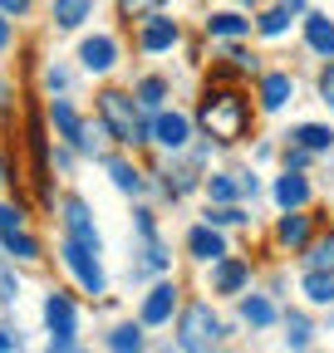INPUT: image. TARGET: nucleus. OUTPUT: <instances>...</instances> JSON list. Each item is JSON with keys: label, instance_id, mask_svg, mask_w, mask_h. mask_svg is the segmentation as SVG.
Segmentation results:
<instances>
[{"label": "nucleus", "instance_id": "c85d7f7f", "mask_svg": "<svg viewBox=\"0 0 334 353\" xmlns=\"http://www.w3.org/2000/svg\"><path fill=\"white\" fill-rule=\"evenodd\" d=\"M162 99H167V79H143V83H138V103H143V108L162 113Z\"/></svg>", "mask_w": 334, "mask_h": 353}, {"label": "nucleus", "instance_id": "c9c22d12", "mask_svg": "<svg viewBox=\"0 0 334 353\" xmlns=\"http://www.w3.org/2000/svg\"><path fill=\"white\" fill-rule=\"evenodd\" d=\"M30 0H0V15H25Z\"/></svg>", "mask_w": 334, "mask_h": 353}, {"label": "nucleus", "instance_id": "aec40b11", "mask_svg": "<svg viewBox=\"0 0 334 353\" xmlns=\"http://www.w3.org/2000/svg\"><path fill=\"white\" fill-rule=\"evenodd\" d=\"M143 319L138 324H113L108 329V353H143Z\"/></svg>", "mask_w": 334, "mask_h": 353}, {"label": "nucleus", "instance_id": "9b49d317", "mask_svg": "<svg viewBox=\"0 0 334 353\" xmlns=\"http://www.w3.org/2000/svg\"><path fill=\"white\" fill-rule=\"evenodd\" d=\"M290 99H295V79H290L285 69L261 74V108H266V113H280Z\"/></svg>", "mask_w": 334, "mask_h": 353}, {"label": "nucleus", "instance_id": "f257e3e1", "mask_svg": "<svg viewBox=\"0 0 334 353\" xmlns=\"http://www.w3.org/2000/svg\"><path fill=\"white\" fill-rule=\"evenodd\" d=\"M197 123L206 128L212 143H241L250 128V103L236 94V88H212L197 108Z\"/></svg>", "mask_w": 334, "mask_h": 353}, {"label": "nucleus", "instance_id": "0eeeda50", "mask_svg": "<svg viewBox=\"0 0 334 353\" xmlns=\"http://www.w3.org/2000/svg\"><path fill=\"white\" fill-rule=\"evenodd\" d=\"M79 64L89 69V74H108L118 64V39L113 34H89L79 44Z\"/></svg>", "mask_w": 334, "mask_h": 353}, {"label": "nucleus", "instance_id": "4be33fe9", "mask_svg": "<svg viewBox=\"0 0 334 353\" xmlns=\"http://www.w3.org/2000/svg\"><path fill=\"white\" fill-rule=\"evenodd\" d=\"M300 290H305L310 304H334V275H329V270H310V275L300 280Z\"/></svg>", "mask_w": 334, "mask_h": 353}, {"label": "nucleus", "instance_id": "473e14b6", "mask_svg": "<svg viewBox=\"0 0 334 353\" xmlns=\"http://www.w3.org/2000/svg\"><path fill=\"white\" fill-rule=\"evenodd\" d=\"M20 221H25L20 206H0V236H6V231H20Z\"/></svg>", "mask_w": 334, "mask_h": 353}, {"label": "nucleus", "instance_id": "6ab92c4d", "mask_svg": "<svg viewBox=\"0 0 334 353\" xmlns=\"http://www.w3.org/2000/svg\"><path fill=\"white\" fill-rule=\"evenodd\" d=\"M50 15H55V25H59V30H79L84 20L94 15V0H55Z\"/></svg>", "mask_w": 334, "mask_h": 353}, {"label": "nucleus", "instance_id": "72a5a7b5", "mask_svg": "<svg viewBox=\"0 0 334 353\" xmlns=\"http://www.w3.org/2000/svg\"><path fill=\"white\" fill-rule=\"evenodd\" d=\"M320 94H324V103L334 108V59L324 64V74H320Z\"/></svg>", "mask_w": 334, "mask_h": 353}, {"label": "nucleus", "instance_id": "39448f33", "mask_svg": "<svg viewBox=\"0 0 334 353\" xmlns=\"http://www.w3.org/2000/svg\"><path fill=\"white\" fill-rule=\"evenodd\" d=\"M50 123L64 132V143H69V148H79V152H89V148H94V138H89L94 128H84V118L74 113L69 99H50Z\"/></svg>", "mask_w": 334, "mask_h": 353}, {"label": "nucleus", "instance_id": "20e7f679", "mask_svg": "<svg viewBox=\"0 0 334 353\" xmlns=\"http://www.w3.org/2000/svg\"><path fill=\"white\" fill-rule=\"evenodd\" d=\"M59 260H64V270L84 285V294H104V265H99V250H94V245H84V241L64 236Z\"/></svg>", "mask_w": 334, "mask_h": 353}, {"label": "nucleus", "instance_id": "b1692460", "mask_svg": "<svg viewBox=\"0 0 334 353\" xmlns=\"http://www.w3.org/2000/svg\"><path fill=\"white\" fill-rule=\"evenodd\" d=\"M108 176H113L118 192H143V172L133 162H123V157H108Z\"/></svg>", "mask_w": 334, "mask_h": 353}, {"label": "nucleus", "instance_id": "ddd939ff", "mask_svg": "<svg viewBox=\"0 0 334 353\" xmlns=\"http://www.w3.org/2000/svg\"><path fill=\"white\" fill-rule=\"evenodd\" d=\"M187 132H192V123H187L182 113H167V108H162V113L153 118V143L173 148V152H177V148H187Z\"/></svg>", "mask_w": 334, "mask_h": 353}, {"label": "nucleus", "instance_id": "c756f323", "mask_svg": "<svg viewBox=\"0 0 334 353\" xmlns=\"http://www.w3.org/2000/svg\"><path fill=\"white\" fill-rule=\"evenodd\" d=\"M246 221H250V216H246L241 206H212V211H206V226H217V231H222V226H246Z\"/></svg>", "mask_w": 334, "mask_h": 353}, {"label": "nucleus", "instance_id": "7c9ffc66", "mask_svg": "<svg viewBox=\"0 0 334 353\" xmlns=\"http://www.w3.org/2000/svg\"><path fill=\"white\" fill-rule=\"evenodd\" d=\"M162 0H118V15H157Z\"/></svg>", "mask_w": 334, "mask_h": 353}, {"label": "nucleus", "instance_id": "79ce46f5", "mask_svg": "<svg viewBox=\"0 0 334 353\" xmlns=\"http://www.w3.org/2000/svg\"><path fill=\"white\" fill-rule=\"evenodd\" d=\"M280 6H290V10H305V0H280Z\"/></svg>", "mask_w": 334, "mask_h": 353}, {"label": "nucleus", "instance_id": "6e6552de", "mask_svg": "<svg viewBox=\"0 0 334 353\" xmlns=\"http://www.w3.org/2000/svg\"><path fill=\"white\" fill-rule=\"evenodd\" d=\"M187 250H192V260H202V265H217V260H226V236L202 221V226L187 231Z\"/></svg>", "mask_w": 334, "mask_h": 353}, {"label": "nucleus", "instance_id": "393cba45", "mask_svg": "<svg viewBox=\"0 0 334 353\" xmlns=\"http://www.w3.org/2000/svg\"><path fill=\"white\" fill-rule=\"evenodd\" d=\"M206 196H212V201H222V206H231L236 196H246V192H241V176H236V182H231L226 172H217V176H206Z\"/></svg>", "mask_w": 334, "mask_h": 353}, {"label": "nucleus", "instance_id": "2eb2a0df", "mask_svg": "<svg viewBox=\"0 0 334 353\" xmlns=\"http://www.w3.org/2000/svg\"><path fill=\"white\" fill-rule=\"evenodd\" d=\"M271 196H275L285 211H295V206L310 201V182H305L300 172H280V176H275V187H271Z\"/></svg>", "mask_w": 334, "mask_h": 353}, {"label": "nucleus", "instance_id": "4468645a", "mask_svg": "<svg viewBox=\"0 0 334 353\" xmlns=\"http://www.w3.org/2000/svg\"><path fill=\"white\" fill-rule=\"evenodd\" d=\"M64 231H69L74 241H84V245H94V250H99V231H94V216H89V206H84L79 196H69V201H64Z\"/></svg>", "mask_w": 334, "mask_h": 353}, {"label": "nucleus", "instance_id": "a19ab883", "mask_svg": "<svg viewBox=\"0 0 334 353\" xmlns=\"http://www.w3.org/2000/svg\"><path fill=\"white\" fill-rule=\"evenodd\" d=\"M10 103V79H0V108Z\"/></svg>", "mask_w": 334, "mask_h": 353}, {"label": "nucleus", "instance_id": "f03ea898", "mask_svg": "<svg viewBox=\"0 0 334 353\" xmlns=\"http://www.w3.org/2000/svg\"><path fill=\"white\" fill-rule=\"evenodd\" d=\"M99 123H104L108 138H118V143H153L148 138L153 128L138 118V103L123 94V88H104V94H99Z\"/></svg>", "mask_w": 334, "mask_h": 353}, {"label": "nucleus", "instance_id": "cd10ccee", "mask_svg": "<svg viewBox=\"0 0 334 353\" xmlns=\"http://www.w3.org/2000/svg\"><path fill=\"white\" fill-rule=\"evenodd\" d=\"M310 270H329L334 275V236H320V241H310Z\"/></svg>", "mask_w": 334, "mask_h": 353}, {"label": "nucleus", "instance_id": "f704fd0d", "mask_svg": "<svg viewBox=\"0 0 334 353\" xmlns=\"http://www.w3.org/2000/svg\"><path fill=\"white\" fill-rule=\"evenodd\" d=\"M285 162H290L285 172H300V167L310 162V152H305V148H290V152H285Z\"/></svg>", "mask_w": 334, "mask_h": 353}, {"label": "nucleus", "instance_id": "5701e85b", "mask_svg": "<svg viewBox=\"0 0 334 353\" xmlns=\"http://www.w3.org/2000/svg\"><path fill=\"white\" fill-rule=\"evenodd\" d=\"M0 245H6L10 260H39V241H35L30 231H6V236H0Z\"/></svg>", "mask_w": 334, "mask_h": 353}, {"label": "nucleus", "instance_id": "dca6fc26", "mask_svg": "<svg viewBox=\"0 0 334 353\" xmlns=\"http://www.w3.org/2000/svg\"><path fill=\"white\" fill-rule=\"evenodd\" d=\"M305 44L320 59H334V20L329 15H305Z\"/></svg>", "mask_w": 334, "mask_h": 353}, {"label": "nucleus", "instance_id": "37998d69", "mask_svg": "<svg viewBox=\"0 0 334 353\" xmlns=\"http://www.w3.org/2000/svg\"><path fill=\"white\" fill-rule=\"evenodd\" d=\"M236 6H256V0H236Z\"/></svg>", "mask_w": 334, "mask_h": 353}, {"label": "nucleus", "instance_id": "a878e982", "mask_svg": "<svg viewBox=\"0 0 334 353\" xmlns=\"http://www.w3.org/2000/svg\"><path fill=\"white\" fill-rule=\"evenodd\" d=\"M256 30H261L266 39H280V34L290 30V6H271V10H261V20H256Z\"/></svg>", "mask_w": 334, "mask_h": 353}, {"label": "nucleus", "instance_id": "a211bd4d", "mask_svg": "<svg viewBox=\"0 0 334 353\" xmlns=\"http://www.w3.org/2000/svg\"><path fill=\"white\" fill-rule=\"evenodd\" d=\"M206 34L212 39H241V34H250V20L236 15V10H217V15H206Z\"/></svg>", "mask_w": 334, "mask_h": 353}, {"label": "nucleus", "instance_id": "9d476101", "mask_svg": "<svg viewBox=\"0 0 334 353\" xmlns=\"http://www.w3.org/2000/svg\"><path fill=\"white\" fill-rule=\"evenodd\" d=\"M177 20H167V15H148L143 30H138V44H143V54H162V50H173L177 44Z\"/></svg>", "mask_w": 334, "mask_h": 353}, {"label": "nucleus", "instance_id": "f8f14e48", "mask_svg": "<svg viewBox=\"0 0 334 353\" xmlns=\"http://www.w3.org/2000/svg\"><path fill=\"white\" fill-rule=\"evenodd\" d=\"M250 285V265L246 260H217L212 265V290L217 294H241Z\"/></svg>", "mask_w": 334, "mask_h": 353}, {"label": "nucleus", "instance_id": "4c0bfd02", "mask_svg": "<svg viewBox=\"0 0 334 353\" xmlns=\"http://www.w3.org/2000/svg\"><path fill=\"white\" fill-rule=\"evenodd\" d=\"M69 348H74L69 339H50V343H45V353H69Z\"/></svg>", "mask_w": 334, "mask_h": 353}, {"label": "nucleus", "instance_id": "e433bc0d", "mask_svg": "<svg viewBox=\"0 0 334 353\" xmlns=\"http://www.w3.org/2000/svg\"><path fill=\"white\" fill-rule=\"evenodd\" d=\"M138 231L153 241V231H157V226H153V211H138Z\"/></svg>", "mask_w": 334, "mask_h": 353}, {"label": "nucleus", "instance_id": "423d86ee", "mask_svg": "<svg viewBox=\"0 0 334 353\" xmlns=\"http://www.w3.org/2000/svg\"><path fill=\"white\" fill-rule=\"evenodd\" d=\"M45 324H50L55 339H69V343H74V334H79V314H74V299H69V294H59V290L45 294Z\"/></svg>", "mask_w": 334, "mask_h": 353}, {"label": "nucleus", "instance_id": "f3484780", "mask_svg": "<svg viewBox=\"0 0 334 353\" xmlns=\"http://www.w3.org/2000/svg\"><path fill=\"white\" fill-rule=\"evenodd\" d=\"M290 143L305 148V152H329V148H334V128H324V123H300L295 132H290Z\"/></svg>", "mask_w": 334, "mask_h": 353}, {"label": "nucleus", "instance_id": "1a4fd4ad", "mask_svg": "<svg viewBox=\"0 0 334 353\" xmlns=\"http://www.w3.org/2000/svg\"><path fill=\"white\" fill-rule=\"evenodd\" d=\"M173 309H177V285L162 280V285H153V290L143 294V324H148V329L167 324V319H173Z\"/></svg>", "mask_w": 334, "mask_h": 353}, {"label": "nucleus", "instance_id": "ea45409f", "mask_svg": "<svg viewBox=\"0 0 334 353\" xmlns=\"http://www.w3.org/2000/svg\"><path fill=\"white\" fill-rule=\"evenodd\" d=\"M0 353H15V339H10L6 329H0Z\"/></svg>", "mask_w": 334, "mask_h": 353}, {"label": "nucleus", "instance_id": "2f4dec72", "mask_svg": "<svg viewBox=\"0 0 334 353\" xmlns=\"http://www.w3.org/2000/svg\"><path fill=\"white\" fill-rule=\"evenodd\" d=\"M305 343H310V324H305L300 314H290V348H295V353H300Z\"/></svg>", "mask_w": 334, "mask_h": 353}, {"label": "nucleus", "instance_id": "412c9836", "mask_svg": "<svg viewBox=\"0 0 334 353\" xmlns=\"http://www.w3.org/2000/svg\"><path fill=\"white\" fill-rule=\"evenodd\" d=\"M241 319H246L250 329H271V324H275V304H271L266 294H246V299H241Z\"/></svg>", "mask_w": 334, "mask_h": 353}, {"label": "nucleus", "instance_id": "7ed1b4c3", "mask_svg": "<svg viewBox=\"0 0 334 353\" xmlns=\"http://www.w3.org/2000/svg\"><path fill=\"white\" fill-rule=\"evenodd\" d=\"M177 343H182V353H212V348L222 343V319L212 314V304H206V299H192V304L182 309Z\"/></svg>", "mask_w": 334, "mask_h": 353}, {"label": "nucleus", "instance_id": "58836bf2", "mask_svg": "<svg viewBox=\"0 0 334 353\" xmlns=\"http://www.w3.org/2000/svg\"><path fill=\"white\" fill-rule=\"evenodd\" d=\"M10 44V15H0V50Z\"/></svg>", "mask_w": 334, "mask_h": 353}, {"label": "nucleus", "instance_id": "bb28decb", "mask_svg": "<svg viewBox=\"0 0 334 353\" xmlns=\"http://www.w3.org/2000/svg\"><path fill=\"white\" fill-rule=\"evenodd\" d=\"M275 236H280L285 245H305V241H310V221H305V216H295V211H290V216L280 221V231H275Z\"/></svg>", "mask_w": 334, "mask_h": 353}]
</instances>
